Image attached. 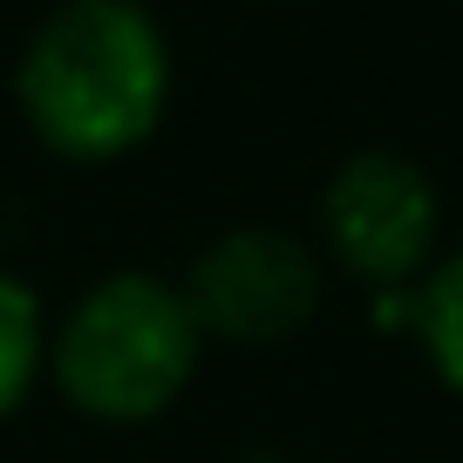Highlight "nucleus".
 <instances>
[{"mask_svg": "<svg viewBox=\"0 0 463 463\" xmlns=\"http://www.w3.org/2000/svg\"><path fill=\"white\" fill-rule=\"evenodd\" d=\"M28 130L69 164H116L171 109V42L144 0H61L14 61Z\"/></svg>", "mask_w": 463, "mask_h": 463, "instance_id": "f257e3e1", "label": "nucleus"}, {"mask_svg": "<svg viewBox=\"0 0 463 463\" xmlns=\"http://www.w3.org/2000/svg\"><path fill=\"white\" fill-rule=\"evenodd\" d=\"M204 354V327L184 287L164 273H109L61 314L48 334V382L89 422L130 430L150 422L191 389Z\"/></svg>", "mask_w": 463, "mask_h": 463, "instance_id": "f03ea898", "label": "nucleus"}, {"mask_svg": "<svg viewBox=\"0 0 463 463\" xmlns=\"http://www.w3.org/2000/svg\"><path fill=\"white\" fill-rule=\"evenodd\" d=\"M436 232H443V198L430 171L402 150H354L334 164L320 184V239L347 279L375 293H402L436 266Z\"/></svg>", "mask_w": 463, "mask_h": 463, "instance_id": "7ed1b4c3", "label": "nucleus"}, {"mask_svg": "<svg viewBox=\"0 0 463 463\" xmlns=\"http://www.w3.org/2000/svg\"><path fill=\"white\" fill-rule=\"evenodd\" d=\"M184 300L204 334L225 341H287L320 307V252L279 225H239L191 260Z\"/></svg>", "mask_w": 463, "mask_h": 463, "instance_id": "20e7f679", "label": "nucleus"}, {"mask_svg": "<svg viewBox=\"0 0 463 463\" xmlns=\"http://www.w3.org/2000/svg\"><path fill=\"white\" fill-rule=\"evenodd\" d=\"M42 375H48V314L28 279L0 266V422L28 402Z\"/></svg>", "mask_w": 463, "mask_h": 463, "instance_id": "39448f33", "label": "nucleus"}, {"mask_svg": "<svg viewBox=\"0 0 463 463\" xmlns=\"http://www.w3.org/2000/svg\"><path fill=\"white\" fill-rule=\"evenodd\" d=\"M409 327H416L422 354H430L436 382L449 395H463V246L449 260H436L416 279V307H409Z\"/></svg>", "mask_w": 463, "mask_h": 463, "instance_id": "423d86ee", "label": "nucleus"}, {"mask_svg": "<svg viewBox=\"0 0 463 463\" xmlns=\"http://www.w3.org/2000/svg\"><path fill=\"white\" fill-rule=\"evenodd\" d=\"M457 463H463V457H457Z\"/></svg>", "mask_w": 463, "mask_h": 463, "instance_id": "0eeeda50", "label": "nucleus"}]
</instances>
